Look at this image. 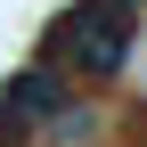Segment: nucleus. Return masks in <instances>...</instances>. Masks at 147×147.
<instances>
[{"mask_svg":"<svg viewBox=\"0 0 147 147\" xmlns=\"http://www.w3.org/2000/svg\"><path fill=\"white\" fill-rule=\"evenodd\" d=\"M131 41H139V0H82L49 33V65L57 74H123Z\"/></svg>","mask_w":147,"mask_h":147,"instance_id":"1","label":"nucleus"}]
</instances>
